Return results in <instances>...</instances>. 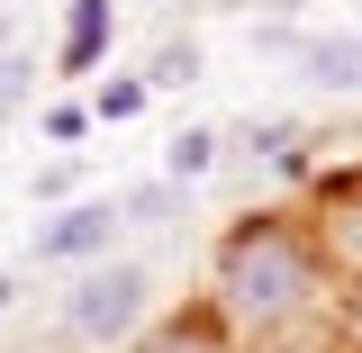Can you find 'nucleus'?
<instances>
[{
  "instance_id": "obj_13",
  "label": "nucleus",
  "mask_w": 362,
  "mask_h": 353,
  "mask_svg": "<svg viewBox=\"0 0 362 353\" xmlns=\"http://www.w3.org/2000/svg\"><path fill=\"white\" fill-rule=\"evenodd\" d=\"M18 82H28V54H0V118H9V100H18Z\"/></svg>"
},
{
  "instance_id": "obj_12",
  "label": "nucleus",
  "mask_w": 362,
  "mask_h": 353,
  "mask_svg": "<svg viewBox=\"0 0 362 353\" xmlns=\"http://www.w3.org/2000/svg\"><path fill=\"white\" fill-rule=\"evenodd\" d=\"M82 127H90V100H54V109H45V136H54V145H73Z\"/></svg>"
},
{
  "instance_id": "obj_7",
  "label": "nucleus",
  "mask_w": 362,
  "mask_h": 353,
  "mask_svg": "<svg viewBox=\"0 0 362 353\" xmlns=\"http://www.w3.org/2000/svg\"><path fill=\"white\" fill-rule=\"evenodd\" d=\"M299 64H308L317 91H362V37H308Z\"/></svg>"
},
{
  "instance_id": "obj_4",
  "label": "nucleus",
  "mask_w": 362,
  "mask_h": 353,
  "mask_svg": "<svg viewBox=\"0 0 362 353\" xmlns=\"http://www.w3.org/2000/svg\"><path fill=\"white\" fill-rule=\"evenodd\" d=\"M317 245H326V272L362 281V173L317 181Z\"/></svg>"
},
{
  "instance_id": "obj_16",
  "label": "nucleus",
  "mask_w": 362,
  "mask_h": 353,
  "mask_svg": "<svg viewBox=\"0 0 362 353\" xmlns=\"http://www.w3.org/2000/svg\"><path fill=\"white\" fill-rule=\"evenodd\" d=\"M0 45H9V28H0Z\"/></svg>"
},
{
  "instance_id": "obj_2",
  "label": "nucleus",
  "mask_w": 362,
  "mask_h": 353,
  "mask_svg": "<svg viewBox=\"0 0 362 353\" xmlns=\"http://www.w3.org/2000/svg\"><path fill=\"white\" fill-rule=\"evenodd\" d=\"M145 308H154V272L109 254V263H90L82 281L64 290V335L90 345V353H118V345L145 335Z\"/></svg>"
},
{
  "instance_id": "obj_9",
  "label": "nucleus",
  "mask_w": 362,
  "mask_h": 353,
  "mask_svg": "<svg viewBox=\"0 0 362 353\" xmlns=\"http://www.w3.org/2000/svg\"><path fill=\"white\" fill-rule=\"evenodd\" d=\"M181 82H199V45H190V37H163L154 54H145V91H181Z\"/></svg>"
},
{
  "instance_id": "obj_1",
  "label": "nucleus",
  "mask_w": 362,
  "mask_h": 353,
  "mask_svg": "<svg viewBox=\"0 0 362 353\" xmlns=\"http://www.w3.org/2000/svg\"><path fill=\"white\" fill-rule=\"evenodd\" d=\"M326 245H317L308 218H290V209H254V218H235L218 236V254H209V308L226 317V335H245V345H263V335H290V326H308L317 299H326Z\"/></svg>"
},
{
  "instance_id": "obj_10",
  "label": "nucleus",
  "mask_w": 362,
  "mask_h": 353,
  "mask_svg": "<svg viewBox=\"0 0 362 353\" xmlns=\"http://www.w3.org/2000/svg\"><path fill=\"white\" fill-rule=\"evenodd\" d=\"M145 100H154V91H145V73H118V82H100V91H90V118H100V127H127Z\"/></svg>"
},
{
  "instance_id": "obj_11",
  "label": "nucleus",
  "mask_w": 362,
  "mask_h": 353,
  "mask_svg": "<svg viewBox=\"0 0 362 353\" xmlns=\"http://www.w3.org/2000/svg\"><path fill=\"white\" fill-rule=\"evenodd\" d=\"M173 209H181V181H145V190L118 199V218H127V226H163Z\"/></svg>"
},
{
  "instance_id": "obj_14",
  "label": "nucleus",
  "mask_w": 362,
  "mask_h": 353,
  "mask_svg": "<svg viewBox=\"0 0 362 353\" xmlns=\"http://www.w3.org/2000/svg\"><path fill=\"white\" fill-rule=\"evenodd\" d=\"M9 299H18V281H9V272H0V308H9Z\"/></svg>"
},
{
  "instance_id": "obj_15",
  "label": "nucleus",
  "mask_w": 362,
  "mask_h": 353,
  "mask_svg": "<svg viewBox=\"0 0 362 353\" xmlns=\"http://www.w3.org/2000/svg\"><path fill=\"white\" fill-rule=\"evenodd\" d=\"M28 353H54V345H28Z\"/></svg>"
},
{
  "instance_id": "obj_6",
  "label": "nucleus",
  "mask_w": 362,
  "mask_h": 353,
  "mask_svg": "<svg viewBox=\"0 0 362 353\" xmlns=\"http://www.w3.org/2000/svg\"><path fill=\"white\" fill-rule=\"evenodd\" d=\"M109 37H118V0H64V54H54V73L82 82L90 64L109 54Z\"/></svg>"
},
{
  "instance_id": "obj_8",
  "label": "nucleus",
  "mask_w": 362,
  "mask_h": 353,
  "mask_svg": "<svg viewBox=\"0 0 362 353\" xmlns=\"http://www.w3.org/2000/svg\"><path fill=\"white\" fill-rule=\"evenodd\" d=\"M209 173H218V127H181L173 145H163V181L190 190V181H209Z\"/></svg>"
},
{
  "instance_id": "obj_3",
  "label": "nucleus",
  "mask_w": 362,
  "mask_h": 353,
  "mask_svg": "<svg viewBox=\"0 0 362 353\" xmlns=\"http://www.w3.org/2000/svg\"><path fill=\"white\" fill-rule=\"evenodd\" d=\"M118 199H73L64 218L37 226V263H109V245H118Z\"/></svg>"
},
{
  "instance_id": "obj_5",
  "label": "nucleus",
  "mask_w": 362,
  "mask_h": 353,
  "mask_svg": "<svg viewBox=\"0 0 362 353\" xmlns=\"http://www.w3.org/2000/svg\"><path fill=\"white\" fill-rule=\"evenodd\" d=\"M136 353H235V335H226V317L209 308V299H190V308L154 317V326L136 335Z\"/></svg>"
}]
</instances>
